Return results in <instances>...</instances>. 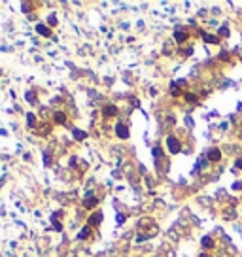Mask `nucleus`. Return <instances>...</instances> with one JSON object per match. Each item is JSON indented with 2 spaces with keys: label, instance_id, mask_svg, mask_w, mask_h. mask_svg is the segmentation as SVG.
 <instances>
[{
  "label": "nucleus",
  "instance_id": "0eeeda50",
  "mask_svg": "<svg viewBox=\"0 0 242 257\" xmlns=\"http://www.w3.org/2000/svg\"><path fill=\"white\" fill-rule=\"evenodd\" d=\"M59 216H61V212H55V214L51 216V221H53V229H55V231H61V229H62V225H61V223L57 221V219H59Z\"/></svg>",
  "mask_w": 242,
  "mask_h": 257
},
{
  "label": "nucleus",
  "instance_id": "393cba45",
  "mask_svg": "<svg viewBox=\"0 0 242 257\" xmlns=\"http://www.w3.org/2000/svg\"><path fill=\"white\" fill-rule=\"evenodd\" d=\"M233 189H236V191H238V189H242V183L240 182H235L233 183Z\"/></svg>",
  "mask_w": 242,
  "mask_h": 257
},
{
  "label": "nucleus",
  "instance_id": "f03ea898",
  "mask_svg": "<svg viewBox=\"0 0 242 257\" xmlns=\"http://www.w3.org/2000/svg\"><path fill=\"white\" fill-rule=\"evenodd\" d=\"M115 134H117L119 138L127 140V138H129V129H127V125H123V123H117V125H115Z\"/></svg>",
  "mask_w": 242,
  "mask_h": 257
},
{
  "label": "nucleus",
  "instance_id": "423d86ee",
  "mask_svg": "<svg viewBox=\"0 0 242 257\" xmlns=\"http://www.w3.org/2000/svg\"><path fill=\"white\" fill-rule=\"evenodd\" d=\"M174 40L180 42V43L185 42V40H187V32H185V30H176V32H174Z\"/></svg>",
  "mask_w": 242,
  "mask_h": 257
},
{
  "label": "nucleus",
  "instance_id": "7ed1b4c3",
  "mask_svg": "<svg viewBox=\"0 0 242 257\" xmlns=\"http://www.w3.org/2000/svg\"><path fill=\"white\" fill-rule=\"evenodd\" d=\"M206 159L210 161V163H217L219 159H221V153H219V149H216V148H212L210 151H208V155H206Z\"/></svg>",
  "mask_w": 242,
  "mask_h": 257
},
{
  "label": "nucleus",
  "instance_id": "a211bd4d",
  "mask_svg": "<svg viewBox=\"0 0 242 257\" xmlns=\"http://www.w3.org/2000/svg\"><path fill=\"white\" fill-rule=\"evenodd\" d=\"M219 36L227 38V36H229V28H227V27H221V28H219Z\"/></svg>",
  "mask_w": 242,
  "mask_h": 257
},
{
  "label": "nucleus",
  "instance_id": "9b49d317",
  "mask_svg": "<svg viewBox=\"0 0 242 257\" xmlns=\"http://www.w3.org/2000/svg\"><path fill=\"white\" fill-rule=\"evenodd\" d=\"M202 40H204L206 43H217V42H219V38H217V36H212V34H206V32H202Z\"/></svg>",
  "mask_w": 242,
  "mask_h": 257
},
{
  "label": "nucleus",
  "instance_id": "4be33fe9",
  "mask_svg": "<svg viewBox=\"0 0 242 257\" xmlns=\"http://www.w3.org/2000/svg\"><path fill=\"white\" fill-rule=\"evenodd\" d=\"M47 21H49V25H57V17H55V13H51Z\"/></svg>",
  "mask_w": 242,
  "mask_h": 257
},
{
  "label": "nucleus",
  "instance_id": "ddd939ff",
  "mask_svg": "<svg viewBox=\"0 0 242 257\" xmlns=\"http://www.w3.org/2000/svg\"><path fill=\"white\" fill-rule=\"evenodd\" d=\"M74 138H76V140H85V138H87V132H83V130H80V129H74Z\"/></svg>",
  "mask_w": 242,
  "mask_h": 257
},
{
  "label": "nucleus",
  "instance_id": "f257e3e1",
  "mask_svg": "<svg viewBox=\"0 0 242 257\" xmlns=\"http://www.w3.org/2000/svg\"><path fill=\"white\" fill-rule=\"evenodd\" d=\"M167 146H168L170 153H180V149H182V144H180V140L176 136H168L167 138Z\"/></svg>",
  "mask_w": 242,
  "mask_h": 257
},
{
  "label": "nucleus",
  "instance_id": "1a4fd4ad",
  "mask_svg": "<svg viewBox=\"0 0 242 257\" xmlns=\"http://www.w3.org/2000/svg\"><path fill=\"white\" fill-rule=\"evenodd\" d=\"M91 236V227L87 225V227H83L81 231H80V234H78V238L80 240H85V238H89Z\"/></svg>",
  "mask_w": 242,
  "mask_h": 257
},
{
  "label": "nucleus",
  "instance_id": "9d476101",
  "mask_svg": "<svg viewBox=\"0 0 242 257\" xmlns=\"http://www.w3.org/2000/svg\"><path fill=\"white\" fill-rule=\"evenodd\" d=\"M55 123H59V125H64V123H66V115L62 114V111H55Z\"/></svg>",
  "mask_w": 242,
  "mask_h": 257
},
{
  "label": "nucleus",
  "instance_id": "dca6fc26",
  "mask_svg": "<svg viewBox=\"0 0 242 257\" xmlns=\"http://www.w3.org/2000/svg\"><path fill=\"white\" fill-rule=\"evenodd\" d=\"M185 100H187V102H191V104H193V102H197V96H195L193 93H185Z\"/></svg>",
  "mask_w": 242,
  "mask_h": 257
},
{
  "label": "nucleus",
  "instance_id": "6ab92c4d",
  "mask_svg": "<svg viewBox=\"0 0 242 257\" xmlns=\"http://www.w3.org/2000/svg\"><path fill=\"white\" fill-rule=\"evenodd\" d=\"M27 123H28V125H34V123H36L34 114H28V115H27Z\"/></svg>",
  "mask_w": 242,
  "mask_h": 257
},
{
  "label": "nucleus",
  "instance_id": "4468645a",
  "mask_svg": "<svg viewBox=\"0 0 242 257\" xmlns=\"http://www.w3.org/2000/svg\"><path fill=\"white\" fill-rule=\"evenodd\" d=\"M25 98H27V102H30V104H34V102H36V93H34V91H27V95H25Z\"/></svg>",
  "mask_w": 242,
  "mask_h": 257
},
{
  "label": "nucleus",
  "instance_id": "20e7f679",
  "mask_svg": "<svg viewBox=\"0 0 242 257\" xmlns=\"http://www.w3.org/2000/svg\"><path fill=\"white\" fill-rule=\"evenodd\" d=\"M100 221H102V214H100V212H95V214L89 217V227H95V225H98Z\"/></svg>",
  "mask_w": 242,
  "mask_h": 257
},
{
  "label": "nucleus",
  "instance_id": "b1692460",
  "mask_svg": "<svg viewBox=\"0 0 242 257\" xmlns=\"http://www.w3.org/2000/svg\"><path fill=\"white\" fill-rule=\"evenodd\" d=\"M235 168H240V170H242V159L235 161Z\"/></svg>",
  "mask_w": 242,
  "mask_h": 257
},
{
  "label": "nucleus",
  "instance_id": "bb28decb",
  "mask_svg": "<svg viewBox=\"0 0 242 257\" xmlns=\"http://www.w3.org/2000/svg\"><path fill=\"white\" fill-rule=\"evenodd\" d=\"M201 257H210V255H208V253H202V255H201Z\"/></svg>",
  "mask_w": 242,
  "mask_h": 257
},
{
  "label": "nucleus",
  "instance_id": "6e6552de",
  "mask_svg": "<svg viewBox=\"0 0 242 257\" xmlns=\"http://www.w3.org/2000/svg\"><path fill=\"white\" fill-rule=\"evenodd\" d=\"M96 202H98V198H96V197H91V195H89V197H87V198L83 200V206H85V208H93V206H95Z\"/></svg>",
  "mask_w": 242,
  "mask_h": 257
},
{
  "label": "nucleus",
  "instance_id": "aec40b11",
  "mask_svg": "<svg viewBox=\"0 0 242 257\" xmlns=\"http://www.w3.org/2000/svg\"><path fill=\"white\" fill-rule=\"evenodd\" d=\"M206 164H208V159L201 157V159H199V166H197V170H199V168H202V166H206Z\"/></svg>",
  "mask_w": 242,
  "mask_h": 257
},
{
  "label": "nucleus",
  "instance_id": "412c9836",
  "mask_svg": "<svg viewBox=\"0 0 242 257\" xmlns=\"http://www.w3.org/2000/svg\"><path fill=\"white\" fill-rule=\"evenodd\" d=\"M161 155H163L161 148H153V157H161Z\"/></svg>",
  "mask_w": 242,
  "mask_h": 257
},
{
  "label": "nucleus",
  "instance_id": "2eb2a0df",
  "mask_svg": "<svg viewBox=\"0 0 242 257\" xmlns=\"http://www.w3.org/2000/svg\"><path fill=\"white\" fill-rule=\"evenodd\" d=\"M201 242H202V246H204V248H208V250H210V248H214V240H212L210 236H204Z\"/></svg>",
  "mask_w": 242,
  "mask_h": 257
},
{
  "label": "nucleus",
  "instance_id": "f8f14e48",
  "mask_svg": "<svg viewBox=\"0 0 242 257\" xmlns=\"http://www.w3.org/2000/svg\"><path fill=\"white\" fill-rule=\"evenodd\" d=\"M36 30H38V34H42V36H49L51 34V30L47 27H43V25H36Z\"/></svg>",
  "mask_w": 242,
  "mask_h": 257
},
{
  "label": "nucleus",
  "instance_id": "39448f33",
  "mask_svg": "<svg viewBox=\"0 0 242 257\" xmlns=\"http://www.w3.org/2000/svg\"><path fill=\"white\" fill-rule=\"evenodd\" d=\"M102 114H104V117H114V115H117V108L115 106H106L102 110Z\"/></svg>",
  "mask_w": 242,
  "mask_h": 257
},
{
  "label": "nucleus",
  "instance_id": "f3484780",
  "mask_svg": "<svg viewBox=\"0 0 242 257\" xmlns=\"http://www.w3.org/2000/svg\"><path fill=\"white\" fill-rule=\"evenodd\" d=\"M170 93H172L174 96H178V95H180V87L176 85V83H172V89H170Z\"/></svg>",
  "mask_w": 242,
  "mask_h": 257
},
{
  "label": "nucleus",
  "instance_id": "a878e982",
  "mask_svg": "<svg viewBox=\"0 0 242 257\" xmlns=\"http://www.w3.org/2000/svg\"><path fill=\"white\" fill-rule=\"evenodd\" d=\"M123 221H125V216L119 214V216H117V223H123Z\"/></svg>",
  "mask_w": 242,
  "mask_h": 257
},
{
  "label": "nucleus",
  "instance_id": "5701e85b",
  "mask_svg": "<svg viewBox=\"0 0 242 257\" xmlns=\"http://www.w3.org/2000/svg\"><path fill=\"white\" fill-rule=\"evenodd\" d=\"M43 164H46V166L51 164V157H49V155H43Z\"/></svg>",
  "mask_w": 242,
  "mask_h": 257
}]
</instances>
